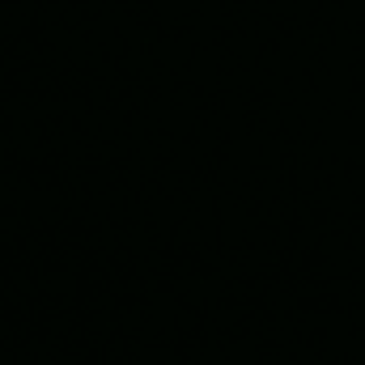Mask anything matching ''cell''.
I'll return each mask as SVG.
<instances>
[]
</instances>
